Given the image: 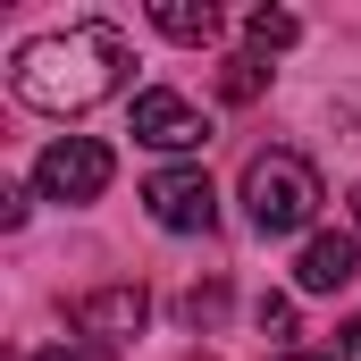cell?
<instances>
[{"instance_id": "obj_11", "label": "cell", "mask_w": 361, "mask_h": 361, "mask_svg": "<svg viewBox=\"0 0 361 361\" xmlns=\"http://www.w3.org/2000/svg\"><path fill=\"white\" fill-rule=\"evenodd\" d=\"M17 361H85L76 345H34V353H17Z\"/></svg>"}, {"instance_id": "obj_5", "label": "cell", "mask_w": 361, "mask_h": 361, "mask_svg": "<svg viewBox=\"0 0 361 361\" xmlns=\"http://www.w3.org/2000/svg\"><path fill=\"white\" fill-rule=\"evenodd\" d=\"M135 143H152V152H202L210 118L185 92H135Z\"/></svg>"}, {"instance_id": "obj_10", "label": "cell", "mask_w": 361, "mask_h": 361, "mask_svg": "<svg viewBox=\"0 0 361 361\" xmlns=\"http://www.w3.org/2000/svg\"><path fill=\"white\" fill-rule=\"evenodd\" d=\"M261 85H269V76H261V59H227V76H219V92H227V101H252Z\"/></svg>"}, {"instance_id": "obj_7", "label": "cell", "mask_w": 361, "mask_h": 361, "mask_svg": "<svg viewBox=\"0 0 361 361\" xmlns=\"http://www.w3.org/2000/svg\"><path fill=\"white\" fill-rule=\"evenodd\" d=\"M143 319H152V294H143V286H101V294L76 302V328H85V336H109V345L135 336Z\"/></svg>"}, {"instance_id": "obj_14", "label": "cell", "mask_w": 361, "mask_h": 361, "mask_svg": "<svg viewBox=\"0 0 361 361\" xmlns=\"http://www.w3.org/2000/svg\"><path fill=\"white\" fill-rule=\"evenodd\" d=\"M353 361H361V319H353Z\"/></svg>"}, {"instance_id": "obj_9", "label": "cell", "mask_w": 361, "mask_h": 361, "mask_svg": "<svg viewBox=\"0 0 361 361\" xmlns=\"http://www.w3.org/2000/svg\"><path fill=\"white\" fill-rule=\"evenodd\" d=\"M244 34H252V51H294V42H302V25H294L286 8H252Z\"/></svg>"}, {"instance_id": "obj_1", "label": "cell", "mask_w": 361, "mask_h": 361, "mask_svg": "<svg viewBox=\"0 0 361 361\" xmlns=\"http://www.w3.org/2000/svg\"><path fill=\"white\" fill-rule=\"evenodd\" d=\"M126 68H135V51H126V34L118 25H59V34H34L25 51H17V68H8V85L25 109H42V118H76L92 101H109V92H126Z\"/></svg>"}, {"instance_id": "obj_8", "label": "cell", "mask_w": 361, "mask_h": 361, "mask_svg": "<svg viewBox=\"0 0 361 361\" xmlns=\"http://www.w3.org/2000/svg\"><path fill=\"white\" fill-rule=\"evenodd\" d=\"M152 25H160L169 42H202V51L219 42V8H210V0H152Z\"/></svg>"}, {"instance_id": "obj_2", "label": "cell", "mask_w": 361, "mask_h": 361, "mask_svg": "<svg viewBox=\"0 0 361 361\" xmlns=\"http://www.w3.org/2000/svg\"><path fill=\"white\" fill-rule=\"evenodd\" d=\"M319 169L302 160V152H252L244 160V219L261 227V235H302L311 219H319Z\"/></svg>"}, {"instance_id": "obj_12", "label": "cell", "mask_w": 361, "mask_h": 361, "mask_svg": "<svg viewBox=\"0 0 361 361\" xmlns=\"http://www.w3.org/2000/svg\"><path fill=\"white\" fill-rule=\"evenodd\" d=\"M277 361H353V345H319V353H277Z\"/></svg>"}, {"instance_id": "obj_3", "label": "cell", "mask_w": 361, "mask_h": 361, "mask_svg": "<svg viewBox=\"0 0 361 361\" xmlns=\"http://www.w3.org/2000/svg\"><path fill=\"white\" fill-rule=\"evenodd\" d=\"M118 177V160H109V143H92V135H59L42 160H34V185H42V202H68V210H85L101 202Z\"/></svg>"}, {"instance_id": "obj_6", "label": "cell", "mask_w": 361, "mask_h": 361, "mask_svg": "<svg viewBox=\"0 0 361 361\" xmlns=\"http://www.w3.org/2000/svg\"><path fill=\"white\" fill-rule=\"evenodd\" d=\"M353 277H361V235H311L302 261H294V286H302V294H336V286H353Z\"/></svg>"}, {"instance_id": "obj_13", "label": "cell", "mask_w": 361, "mask_h": 361, "mask_svg": "<svg viewBox=\"0 0 361 361\" xmlns=\"http://www.w3.org/2000/svg\"><path fill=\"white\" fill-rule=\"evenodd\" d=\"M353 235H361V193H353Z\"/></svg>"}, {"instance_id": "obj_4", "label": "cell", "mask_w": 361, "mask_h": 361, "mask_svg": "<svg viewBox=\"0 0 361 361\" xmlns=\"http://www.w3.org/2000/svg\"><path fill=\"white\" fill-rule=\"evenodd\" d=\"M143 202H152V219L169 235H210L219 227V193H210L202 169H160V177L143 185Z\"/></svg>"}]
</instances>
